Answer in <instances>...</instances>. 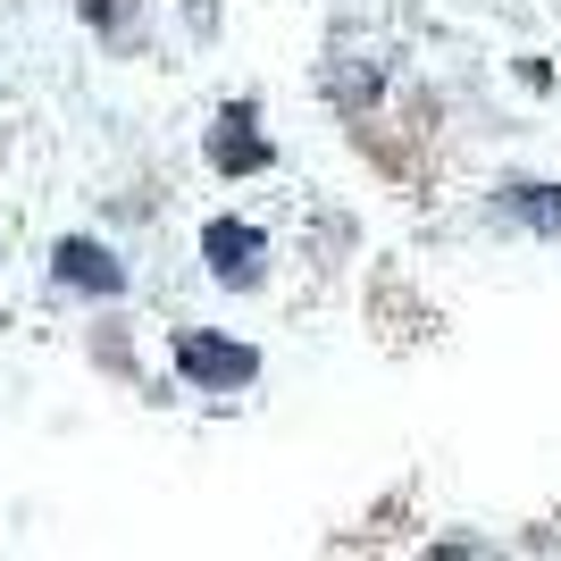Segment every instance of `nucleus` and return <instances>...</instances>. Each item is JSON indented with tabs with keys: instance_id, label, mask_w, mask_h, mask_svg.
Here are the masks:
<instances>
[{
	"instance_id": "1",
	"label": "nucleus",
	"mask_w": 561,
	"mask_h": 561,
	"mask_svg": "<svg viewBox=\"0 0 561 561\" xmlns=\"http://www.w3.org/2000/svg\"><path fill=\"white\" fill-rule=\"evenodd\" d=\"M176 377H193V386H252L260 352L234 344V335H176Z\"/></svg>"
},
{
	"instance_id": "2",
	"label": "nucleus",
	"mask_w": 561,
	"mask_h": 561,
	"mask_svg": "<svg viewBox=\"0 0 561 561\" xmlns=\"http://www.w3.org/2000/svg\"><path fill=\"white\" fill-rule=\"evenodd\" d=\"M202 260H210L218 285H260L268 243H260V227H243V218H210V227H202Z\"/></svg>"
},
{
	"instance_id": "4",
	"label": "nucleus",
	"mask_w": 561,
	"mask_h": 561,
	"mask_svg": "<svg viewBox=\"0 0 561 561\" xmlns=\"http://www.w3.org/2000/svg\"><path fill=\"white\" fill-rule=\"evenodd\" d=\"M210 160L227 168V176H243V168H268V142L252 135V110H227L210 135Z\"/></svg>"
},
{
	"instance_id": "6",
	"label": "nucleus",
	"mask_w": 561,
	"mask_h": 561,
	"mask_svg": "<svg viewBox=\"0 0 561 561\" xmlns=\"http://www.w3.org/2000/svg\"><path fill=\"white\" fill-rule=\"evenodd\" d=\"M117 9H126V0H84V18H93V25H110Z\"/></svg>"
},
{
	"instance_id": "5",
	"label": "nucleus",
	"mask_w": 561,
	"mask_h": 561,
	"mask_svg": "<svg viewBox=\"0 0 561 561\" xmlns=\"http://www.w3.org/2000/svg\"><path fill=\"white\" fill-rule=\"evenodd\" d=\"M503 218H528L537 234H561V185H519L503 202Z\"/></svg>"
},
{
	"instance_id": "3",
	"label": "nucleus",
	"mask_w": 561,
	"mask_h": 561,
	"mask_svg": "<svg viewBox=\"0 0 561 561\" xmlns=\"http://www.w3.org/2000/svg\"><path fill=\"white\" fill-rule=\"evenodd\" d=\"M50 268H59V285H84V294H126V268H117L101 243H84V234H68V243L50 252Z\"/></svg>"
}]
</instances>
